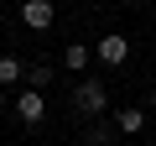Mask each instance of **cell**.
<instances>
[{
    "instance_id": "277c9868",
    "label": "cell",
    "mask_w": 156,
    "mask_h": 146,
    "mask_svg": "<svg viewBox=\"0 0 156 146\" xmlns=\"http://www.w3.org/2000/svg\"><path fill=\"white\" fill-rule=\"evenodd\" d=\"M21 21H26L31 31H47V26L57 21V5H52V0H21Z\"/></svg>"
},
{
    "instance_id": "7a4b0ae2",
    "label": "cell",
    "mask_w": 156,
    "mask_h": 146,
    "mask_svg": "<svg viewBox=\"0 0 156 146\" xmlns=\"http://www.w3.org/2000/svg\"><path fill=\"white\" fill-rule=\"evenodd\" d=\"M94 57H99L104 68H120V63L130 57V37H120V31H104V37L94 42Z\"/></svg>"
},
{
    "instance_id": "5b68a950",
    "label": "cell",
    "mask_w": 156,
    "mask_h": 146,
    "mask_svg": "<svg viewBox=\"0 0 156 146\" xmlns=\"http://www.w3.org/2000/svg\"><path fill=\"white\" fill-rule=\"evenodd\" d=\"M115 130H120V136H140V130H146V110H140V104L115 110Z\"/></svg>"
},
{
    "instance_id": "30bf717a",
    "label": "cell",
    "mask_w": 156,
    "mask_h": 146,
    "mask_svg": "<svg viewBox=\"0 0 156 146\" xmlns=\"http://www.w3.org/2000/svg\"><path fill=\"white\" fill-rule=\"evenodd\" d=\"M151 110H156V89H151Z\"/></svg>"
},
{
    "instance_id": "ba28073f",
    "label": "cell",
    "mask_w": 156,
    "mask_h": 146,
    "mask_svg": "<svg viewBox=\"0 0 156 146\" xmlns=\"http://www.w3.org/2000/svg\"><path fill=\"white\" fill-rule=\"evenodd\" d=\"M21 78H26V63L5 52V57H0V84H21Z\"/></svg>"
},
{
    "instance_id": "8fae6325",
    "label": "cell",
    "mask_w": 156,
    "mask_h": 146,
    "mask_svg": "<svg viewBox=\"0 0 156 146\" xmlns=\"http://www.w3.org/2000/svg\"><path fill=\"white\" fill-rule=\"evenodd\" d=\"M0 110H5V94H0Z\"/></svg>"
},
{
    "instance_id": "8992f818",
    "label": "cell",
    "mask_w": 156,
    "mask_h": 146,
    "mask_svg": "<svg viewBox=\"0 0 156 146\" xmlns=\"http://www.w3.org/2000/svg\"><path fill=\"white\" fill-rule=\"evenodd\" d=\"M62 68L83 73V68H89V42H68V47H62Z\"/></svg>"
},
{
    "instance_id": "3957f363",
    "label": "cell",
    "mask_w": 156,
    "mask_h": 146,
    "mask_svg": "<svg viewBox=\"0 0 156 146\" xmlns=\"http://www.w3.org/2000/svg\"><path fill=\"white\" fill-rule=\"evenodd\" d=\"M16 120H21V125H42V120H47L42 89H21V94H16Z\"/></svg>"
},
{
    "instance_id": "52a82bcc",
    "label": "cell",
    "mask_w": 156,
    "mask_h": 146,
    "mask_svg": "<svg viewBox=\"0 0 156 146\" xmlns=\"http://www.w3.org/2000/svg\"><path fill=\"white\" fill-rule=\"evenodd\" d=\"M83 141H89V146H109V141H115V125H104V120H89V125H83Z\"/></svg>"
},
{
    "instance_id": "9c48e42d",
    "label": "cell",
    "mask_w": 156,
    "mask_h": 146,
    "mask_svg": "<svg viewBox=\"0 0 156 146\" xmlns=\"http://www.w3.org/2000/svg\"><path fill=\"white\" fill-rule=\"evenodd\" d=\"M47 84H52V68L47 63H31L26 68V89H47Z\"/></svg>"
},
{
    "instance_id": "6da1fadb",
    "label": "cell",
    "mask_w": 156,
    "mask_h": 146,
    "mask_svg": "<svg viewBox=\"0 0 156 146\" xmlns=\"http://www.w3.org/2000/svg\"><path fill=\"white\" fill-rule=\"evenodd\" d=\"M73 110L83 115V120H99V115L109 110V89L94 84V78H89V84H73Z\"/></svg>"
}]
</instances>
